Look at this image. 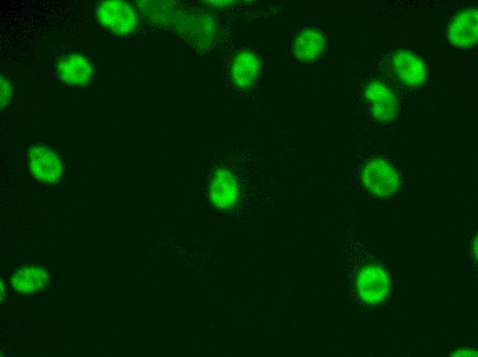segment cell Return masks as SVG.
<instances>
[{
	"label": "cell",
	"instance_id": "1",
	"mask_svg": "<svg viewBox=\"0 0 478 357\" xmlns=\"http://www.w3.org/2000/svg\"><path fill=\"white\" fill-rule=\"evenodd\" d=\"M96 15L100 23L115 34H128L137 24L135 11L122 1H102L97 8Z\"/></svg>",
	"mask_w": 478,
	"mask_h": 357
},
{
	"label": "cell",
	"instance_id": "2",
	"mask_svg": "<svg viewBox=\"0 0 478 357\" xmlns=\"http://www.w3.org/2000/svg\"><path fill=\"white\" fill-rule=\"evenodd\" d=\"M361 177L365 187L380 197L391 196L400 185L396 171L386 161L373 159L363 168Z\"/></svg>",
	"mask_w": 478,
	"mask_h": 357
},
{
	"label": "cell",
	"instance_id": "3",
	"mask_svg": "<svg viewBox=\"0 0 478 357\" xmlns=\"http://www.w3.org/2000/svg\"><path fill=\"white\" fill-rule=\"evenodd\" d=\"M365 95L375 118L387 122L396 117L398 109L397 98L387 85L378 81L371 82L365 89Z\"/></svg>",
	"mask_w": 478,
	"mask_h": 357
},
{
	"label": "cell",
	"instance_id": "4",
	"mask_svg": "<svg viewBox=\"0 0 478 357\" xmlns=\"http://www.w3.org/2000/svg\"><path fill=\"white\" fill-rule=\"evenodd\" d=\"M478 15L476 8H467L458 14L448 29L451 43L459 47H469L477 42Z\"/></svg>",
	"mask_w": 478,
	"mask_h": 357
},
{
	"label": "cell",
	"instance_id": "5",
	"mask_svg": "<svg viewBox=\"0 0 478 357\" xmlns=\"http://www.w3.org/2000/svg\"><path fill=\"white\" fill-rule=\"evenodd\" d=\"M30 168L39 180L47 183L58 181L62 175V165L57 155L44 146L33 147L29 154Z\"/></svg>",
	"mask_w": 478,
	"mask_h": 357
},
{
	"label": "cell",
	"instance_id": "6",
	"mask_svg": "<svg viewBox=\"0 0 478 357\" xmlns=\"http://www.w3.org/2000/svg\"><path fill=\"white\" fill-rule=\"evenodd\" d=\"M391 65L397 77L408 86L417 87L426 78L424 64L409 51L402 50L395 53L391 58Z\"/></svg>",
	"mask_w": 478,
	"mask_h": 357
},
{
	"label": "cell",
	"instance_id": "7",
	"mask_svg": "<svg viewBox=\"0 0 478 357\" xmlns=\"http://www.w3.org/2000/svg\"><path fill=\"white\" fill-rule=\"evenodd\" d=\"M356 284L361 298L367 303H377L387 293L385 273L375 266L363 269L358 275Z\"/></svg>",
	"mask_w": 478,
	"mask_h": 357
},
{
	"label": "cell",
	"instance_id": "8",
	"mask_svg": "<svg viewBox=\"0 0 478 357\" xmlns=\"http://www.w3.org/2000/svg\"><path fill=\"white\" fill-rule=\"evenodd\" d=\"M60 80L71 86L87 84L93 76L90 62L80 54H71L59 61L57 65Z\"/></svg>",
	"mask_w": 478,
	"mask_h": 357
},
{
	"label": "cell",
	"instance_id": "9",
	"mask_svg": "<svg viewBox=\"0 0 478 357\" xmlns=\"http://www.w3.org/2000/svg\"><path fill=\"white\" fill-rule=\"evenodd\" d=\"M49 276L46 270L36 265H26L18 268L11 277L14 290L21 294H33L45 288Z\"/></svg>",
	"mask_w": 478,
	"mask_h": 357
},
{
	"label": "cell",
	"instance_id": "10",
	"mask_svg": "<svg viewBox=\"0 0 478 357\" xmlns=\"http://www.w3.org/2000/svg\"><path fill=\"white\" fill-rule=\"evenodd\" d=\"M260 69L258 56L252 51L243 50L238 53L231 67V76L240 88H247L256 80Z\"/></svg>",
	"mask_w": 478,
	"mask_h": 357
},
{
	"label": "cell",
	"instance_id": "11",
	"mask_svg": "<svg viewBox=\"0 0 478 357\" xmlns=\"http://www.w3.org/2000/svg\"><path fill=\"white\" fill-rule=\"evenodd\" d=\"M238 189L233 175L225 170L218 172L212 181L210 200L220 209L232 207L238 199Z\"/></svg>",
	"mask_w": 478,
	"mask_h": 357
},
{
	"label": "cell",
	"instance_id": "12",
	"mask_svg": "<svg viewBox=\"0 0 478 357\" xmlns=\"http://www.w3.org/2000/svg\"><path fill=\"white\" fill-rule=\"evenodd\" d=\"M324 47L325 38L323 34L316 30L309 28L303 30L296 37L293 51L298 59L310 61L320 56Z\"/></svg>",
	"mask_w": 478,
	"mask_h": 357
},
{
	"label": "cell",
	"instance_id": "13",
	"mask_svg": "<svg viewBox=\"0 0 478 357\" xmlns=\"http://www.w3.org/2000/svg\"><path fill=\"white\" fill-rule=\"evenodd\" d=\"M11 85L8 80L1 76V108H4L11 97Z\"/></svg>",
	"mask_w": 478,
	"mask_h": 357
},
{
	"label": "cell",
	"instance_id": "14",
	"mask_svg": "<svg viewBox=\"0 0 478 357\" xmlns=\"http://www.w3.org/2000/svg\"><path fill=\"white\" fill-rule=\"evenodd\" d=\"M3 288L2 287V284H1V297H2L3 295H4V292H3Z\"/></svg>",
	"mask_w": 478,
	"mask_h": 357
}]
</instances>
